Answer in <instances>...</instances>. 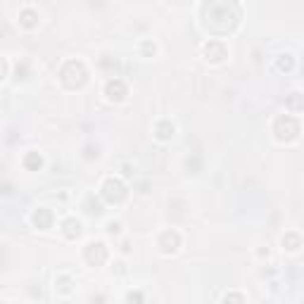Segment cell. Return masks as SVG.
I'll return each instance as SVG.
<instances>
[{"label":"cell","instance_id":"obj_1","mask_svg":"<svg viewBox=\"0 0 304 304\" xmlns=\"http://www.w3.org/2000/svg\"><path fill=\"white\" fill-rule=\"evenodd\" d=\"M19 17H22V24H24V27H27V29H31V27H36V24H38V22H36V19H38V15H36V12H34V8H29V5H27V8H24V12H22Z\"/></svg>","mask_w":304,"mask_h":304}]
</instances>
